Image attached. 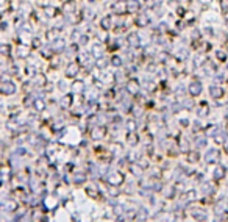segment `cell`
<instances>
[{"label":"cell","mask_w":228,"mask_h":222,"mask_svg":"<svg viewBox=\"0 0 228 222\" xmlns=\"http://www.w3.org/2000/svg\"><path fill=\"white\" fill-rule=\"evenodd\" d=\"M189 89H191V92L194 94H198V91L202 89V85H198V83H194V85H191V86H189Z\"/></svg>","instance_id":"6da1fadb"},{"label":"cell","mask_w":228,"mask_h":222,"mask_svg":"<svg viewBox=\"0 0 228 222\" xmlns=\"http://www.w3.org/2000/svg\"><path fill=\"white\" fill-rule=\"evenodd\" d=\"M211 92H213V97H220L222 96V91L219 88H211Z\"/></svg>","instance_id":"7a4b0ae2"},{"label":"cell","mask_w":228,"mask_h":222,"mask_svg":"<svg viewBox=\"0 0 228 222\" xmlns=\"http://www.w3.org/2000/svg\"><path fill=\"white\" fill-rule=\"evenodd\" d=\"M74 74H75V66H70L67 71V75H74Z\"/></svg>","instance_id":"3957f363"},{"label":"cell","mask_w":228,"mask_h":222,"mask_svg":"<svg viewBox=\"0 0 228 222\" xmlns=\"http://www.w3.org/2000/svg\"><path fill=\"white\" fill-rule=\"evenodd\" d=\"M36 108H38V110H42V108H44L42 102H36Z\"/></svg>","instance_id":"277c9868"}]
</instances>
